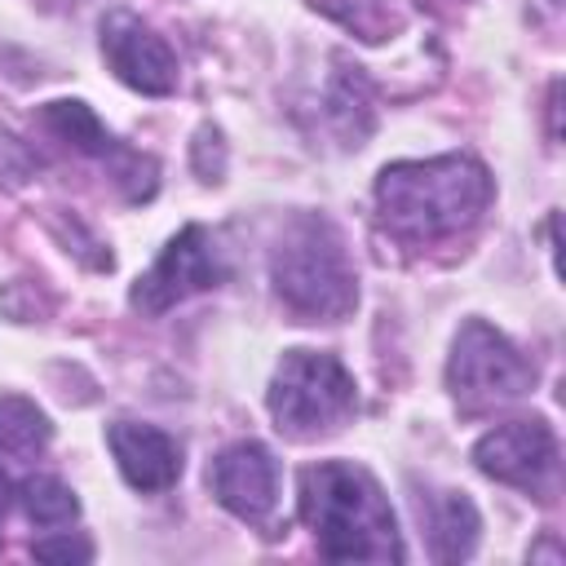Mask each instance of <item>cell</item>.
Here are the masks:
<instances>
[{
    "label": "cell",
    "instance_id": "obj_10",
    "mask_svg": "<svg viewBox=\"0 0 566 566\" xmlns=\"http://www.w3.org/2000/svg\"><path fill=\"white\" fill-rule=\"evenodd\" d=\"M106 447L124 473V482L133 491H168L181 478V447L155 429V424H137V420H115L106 429Z\"/></svg>",
    "mask_w": 566,
    "mask_h": 566
},
{
    "label": "cell",
    "instance_id": "obj_4",
    "mask_svg": "<svg viewBox=\"0 0 566 566\" xmlns=\"http://www.w3.org/2000/svg\"><path fill=\"white\" fill-rule=\"evenodd\" d=\"M265 402L287 438H318L358 411V389L340 358L318 349H287L274 367Z\"/></svg>",
    "mask_w": 566,
    "mask_h": 566
},
{
    "label": "cell",
    "instance_id": "obj_6",
    "mask_svg": "<svg viewBox=\"0 0 566 566\" xmlns=\"http://www.w3.org/2000/svg\"><path fill=\"white\" fill-rule=\"evenodd\" d=\"M221 279L217 270V252H212V239L203 234V226H186L168 239V248L159 252V261L133 283V310L142 314H164L172 310L177 301L195 296V292H208L212 283Z\"/></svg>",
    "mask_w": 566,
    "mask_h": 566
},
{
    "label": "cell",
    "instance_id": "obj_14",
    "mask_svg": "<svg viewBox=\"0 0 566 566\" xmlns=\"http://www.w3.org/2000/svg\"><path fill=\"white\" fill-rule=\"evenodd\" d=\"M18 504L27 513V522L35 526H66L80 517V500L66 482H57L53 473H35V478H22L18 486Z\"/></svg>",
    "mask_w": 566,
    "mask_h": 566
},
{
    "label": "cell",
    "instance_id": "obj_1",
    "mask_svg": "<svg viewBox=\"0 0 566 566\" xmlns=\"http://www.w3.org/2000/svg\"><path fill=\"white\" fill-rule=\"evenodd\" d=\"M491 172L473 155L402 159L380 168L376 208L389 234L407 243H438L482 221L491 208Z\"/></svg>",
    "mask_w": 566,
    "mask_h": 566
},
{
    "label": "cell",
    "instance_id": "obj_11",
    "mask_svg": "<svg viewBox=\"0 0 566 566\" xmlns=\"http://www.w3.org/2000/svg\"><path fill=\"white\" fill-rule=\"evenodd\" d=\"M482 517L464 491H438L429 495V544L438 562H464L478 548Z\"/></svg>",
    "mask_w": 566,
    "mask_h": 566
},
{
    "label": "cell",
    "instance_id": "obj_8",
    "mask_svg": "<svg viewBox=\"0 0 566 566\" xmlns=\"http://www.w3.org/2000/svg\"><path fill=\"white\" fill-rule=\"evenodd\" d=\"M208 486L217 495L221 509H230L239 522L248 526H265L279 509V460L270 447L243 438L230 442L212 469H208Z\"/></svg>",
    "mask_w": 566,
    "mask_h": 566
},
{
    "label": "cell",
    "instance_id": "obj_9",
    "mask_svg": "<svg viewBox=\"0 0 566 566\" xmlns=\"http://www.w3.org/2000/svg\"><path fill=\"white\" fill-rule=\"evenodd\" d=\"M102 53H106L111 71L146 97H164L177 88V53L168 49V40L155 27H146L142 18H133L124 9L102 18Z\"/></svg>",
    "mask_w": 566,
    "mask_h": 566
},
{
    "label": "cell",
    "instance_id": "obj_13",
    "mask_svg": "<svg viewBox=\"0 0 566 566\" xmlns=\"http://www.w3.org/2000/svg\"><path fill=\"white\" fill-rule=\"evenodd\" d=\"M53 438L49 416L18 394H0V451L13 460H35Z\"/></svg>",
    "mask_w": 566,
    "mask_h": 566
},
{
    "label": "cell",
    "instance_id": "obj_12",
    "mask_svg": "<svg viewBox=\"0 0 566 566\" xmlns=\"http://www.w3.org/2000/svg\"><path fill=\"white\" fill-rule=\"evenodd\" d=\"M336 66L340 71L332 75L323 106H327V119L340 128V137L358 146L367 137V128H371V88H367L363 66H349L345 57H336Z\"/></svg>",
    "mask_w": 566,
    "mask_h": 566
},
{
    "label": "cell",
    "instance_id": "obj_5",
    "mask_svg": "<svg viewBox=\"0 0 566 566\" xmlns=\"http://www.w3.org/2000/svg\"><path fill=\"white\" fill-rule=\"evenodd\" d=\"M447 385L464 407L513 402L535 385V363L491 323L469 318L455 332V345L447 358Z\"/></svg>",
    "mask_w": 566,
    "mask_h": 566
},
{
    "label": "cell",
    "instance_id": "obj_2",
    "mask_svg": "<svg viewBox=\"0 0 566 566\" xmlns=\"http://www.w3.org/2000/svg\"><path fill=\"white\" fill-rule=\"evenodd\" d=\"M301 522L332 562H402V539L380 482L349 460L301 469Z\"/></svg>",
    "mask_w": 566,
    "mask_h": 566
},
{
    "label": "cell",
    "instance_id": "obj_15",
    "mask_svg": "<svg viewBox=\"0 0 566 566\" xmlns=\"http://www.w3.org/2000/svg\"><path fill=\"white\" fill-rule=\"evenodd\" d=\"M31 553L40 562H88L93 557V544L84 535H57V539H35Z\"/></svg>",
    "mask_w": 566,
    "mask_h": 566
},
{
    "label": "cell",
    "instance_id": "obj_7",
    "mask_svg": "<svg viewBox=\"0 0 566 566\" xmlns=\"http://www.w3.org/2000/svg\"><path fill=\"white\" fill-rule=\"evenodd\" d=\"M473 464L517 491H544L557 478V438L544 420H509L478 438Z\"/></svg>",
    "mask_w": 566,
    "mask_h": 566
},
{
    "label": "cell",
    "instance_id": "obj_3",
    "mask_svg": "<svg viewBox=\"0 0 566 566\" xmlns=\"http://www.w3.org/2000/svg\"><path fill=\"white\" fill-rule=\"evenodd\" d=\"M270 283L301 323H340L358 305V279L345 239L318 212L296 217L279 234L270 252Z\"/></svg>",
    "mask_w": 566,
    "mask_h": 566
}]
</instances>
